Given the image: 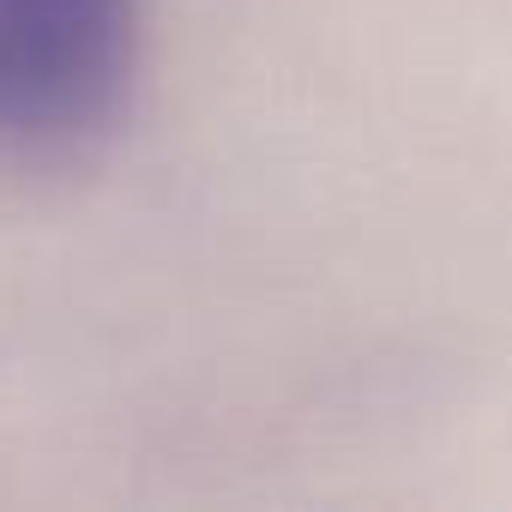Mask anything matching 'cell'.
<instances>
[{
  "instance_id": "6da1fadb",
  "label": "cell",
  "mask_w": 512,
  "mask_h": 512,
  "mask_svg": "<svg viewBox=\"0 0 512 512\" xmlns=\"http://www.w3.org/2000/svg\"><path fill=\"white\" fill-rule=\"evenodd\" d=\"M139 0H0V163L91 157L139 73Z\"/></svg>"
}]
</instances>
